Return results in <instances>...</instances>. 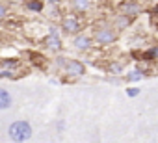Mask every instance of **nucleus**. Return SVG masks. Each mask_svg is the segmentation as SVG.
<instances>
[{"label":"nucleus","instance_id":"obj_1","mask_svg":"<svg viewBox=\"0 0 158 143\" xmlns=\"http://www.w3.org/2000/svg\"><path fill=\"white\" fill-rule=\"evenodd\" d=\"M8 134H10V137L15 139V141H26V139L32 137V126H30V123H26V121H15L13 125H10Z\"/></svg>","mask_w":158,"mask_h":143},{"label":"nucleus","instance_id":"obj_2","mask_svg":"<svg viewBox=\"0 0 158 143\" xmlns=\"http://www.w3.org/2000/svg\"><path fill=\"white\" fill-rule=\"evenodd\" d=\"M65 69H67V73H69V75H74V76H80V75L86 73L84 63L76 61V59H69V61L65 63Z\"/></svg>","mask_w":158,"mask_h":143},{"label":"nucleus","instance_id":"obj_3","mask_svg":"<svg viewBox=\"0 0 158 143\" xmlns=\"http://www.w3.org/2000/svg\"><path fill=\"white\" fill-rule=\"evenodd\" d=\"M95 39H97L101 45H110V43H114V41H115V34H114L112 30L104 28V30H99V32H97Z\"/></svg>","mask_w":158,"mask_h":143},{"label":"nucleus","instance_id":"obj_4","mask_svg":"<svg viewBox=\"0 0 158 143\" xmlns=\"http://www.w3.org/2000/svg\"><path fill=\"white\" fill-rule=\"evenodd\" d=\"M63 30H65L67 34H76L78 30H80V22H78L74 17H67V19L63 21Z\"/></svg>","mask_w":158,"mask_h":143},{"label":"nucleus","instance_id":"obj_5","mask_svg":"<svg viewBox=\"0 0 158 143\" xmlns=\"http://www.w3.org/2000/svg\"><path fill=\"white\" fill-rule=\"evenodd\" d=\"M11 106V95L0 88V110H8Z\"/></svg>","mask_w":158,"mask_h":143},{"label":"nucleus","instance_id":"obj_6","mask_svg":"<svg viewBox=\"0 0 158 143\" xmlns=\"http://www.w3.org/2000/svg\"><path fill=\"white\" fill-rule=\"evenodd\" d=\"M74 47H76L78 50H88V48L91 47V41H89L86 35H78V37H74Z\"/></svg>","mask_w":158,"mask_h":143},{"label":"nucleus","instance_id":"obj_7","mask_svg":"<svg viewBox=\"0 0 158 143\" xmlns=\"http://www.w3.org/2000/svg\"><path fill=\"white\" fill-rule=\"evenodd\" d=\"M45 41H47V47L48 48H54V50H60L61 48V41H60V37L56 34H50Z\"/></svg>","mask_w":158,"mask_h":143},{"label":"nucleus","instance_id":"obj_8","mask_svg":"<svg viewBox=\"0 0 158 143\" xmlns=\"http://www.w3.org/2000/svg\"><path fill=\"white\" fill-rule=\"evenodd\" d=\"M141 10H139V6L138 4H127L125 6V15H136V13H139Z\"/></svg>","mask_w":158,"mask_h":143},{"label":"nucleus","instance_id":"obj_9","mask_svg":"<svg viewBox=\"0 0 158 143\" xmlns=\"http://www.w3.org/2000/svg\"><path fill=\"white\" fill-rule=\"evenodd\" d=\"M128 24H130L128 15H121V17H117V19H115V26H119V28H127Z\"/></svg>","mask_w":158,"mask_h":143},{"label":"nucleus","instance_id":"obj_10","mask_svg":"<svg viewBox=\"0 0 158 143\" xmlns=\"http://www.w3.org/2000/svg\"><path fill=\"white\" fill-rule=\"evenodd\" d=\"M74 8L80 10V11L88 10V8H89V0H74Z\"/></svg>","mask_w":158,"mask_h":143},{"label":"nucleus","instance_id":"obj_11","mask_svg":"<svg viewBox=\"0 0 158 143\" xmlns=\"http://www.w3.org/2000/svg\"><path fill=\"white\" fill-rule=\"evenodd\" d=\"M28 8H30L32 11H41L43 4L39 2V0H30V2H28Z\"/></svg>","mask_w":158,"mask_h":143},{"label":"nucleus","instance_id":"obj_12","mask_svg":"<svg viewBox=\"0 0 158 143\" xmlns=\"http://www.w3.org/2000/svg\"><path fill=\"white\" fill-rule=\"evenodd\" d=\"M143 76V73H138V71H136V73H130L128 75V80H139Z\"/></svg>","mask_w":158,"mask_h":143},{"label":"nucleus","instance_id":"obj_13","mask_svg":"<svg viewBox=\"0 0 158 143\" xmlns=\"http://www.w3.org/2000/svg\"><path fill=\"white\" fill-rule=\"evenodd\" d=\"M139 93V89H136V88H130V89H127V95L128 97H136Z\"/></svg>","mask_w":158,"mask_h":143},{"label":"nucleus","instance_id":"obj_14","mask_svg":"<svg viewBox=\"0 0 158 143\" xmlns=\"http://www.w3.org/2000/svg\"><path fill=\"white\" fill-rule=\"evenodd\" d=\"M4 17H6V6L0 4V19H4Z\"/></svg>","mask_w":158,"mask_h":143},{"label":"nucleus","instance_id":"obj_15","mask_svg":"<svg viewBox=\"0 0 158 143\" xmlns=\"http://www.w3.org/2000/svg\"><path fill=\"white\" fill-rule=\"evenodd\" d=\"M112 73H115V75L121 73V67H119V65H112Z\"/></svg>","mask_w":158,"mask_h":143},{"label":"nucleus","instance_id":"obj_16","mask_svg":"<svg viewBox=\"0 0 158 143\" xmlns=\"http://www.w3.org/2000/svg\"><path fill=\"white\" fill-rule=\"evenodd\" d=\"M48 2H58V0H48Z\"/></svg>","mask_w":158,"mask_h":143}]
</instances>
